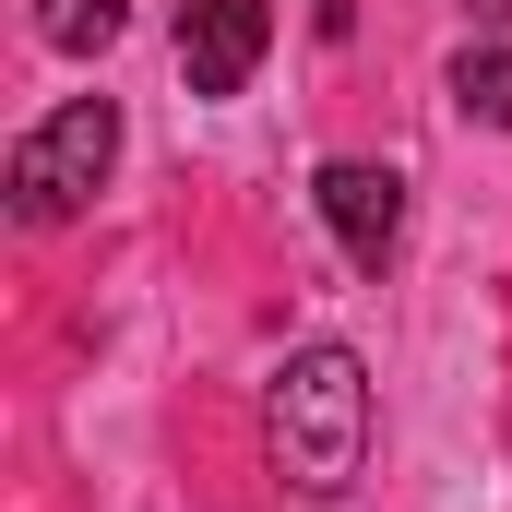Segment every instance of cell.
Masks as SVG:
<instances>
[{
	"label": "cell",
	"mask_w": 512,
	"mask_h": 512,
	"mask_svg": "<svg viewBox=\"0 0 512 512\" xmlns=\"http://www.w3.org/2000/svg\"><path fill=\"white\" fill-rule=\"evenodd\" d=\"M262 429H274V477L298 501H346L358 465H370V370H358V346H298L274 370Z\"/></svg>",
	"instance_id": "obj_1"
},
{
	"label": "cell",
	"mask_w": 512,
	"mask_h": 512,
	"mask_svg": "<svg viewBox=\"0 0 512 512\" xmlns=\"http://www.w3.org/2000/svg\"><path fill=\"white\" fill-rule=\"evenodd\" d=\"M108 155H120V108H108V96H72L60 120H36L12 143V215H24V227L84 215L96 179H108Z\"/></svg>",
	"instance_id": "obj_2"
},
{
	"label": "cell",
	"mask_w": 512,
	"mask_h": 512,
	"mask_svg": "<svg viewBox=\"0 0 512 512\" xmlns=\"http://www.w3.org/2000/svg\"><path fill=\"white\" fill-rule=\"evenodd\" d=\"M310 203H322L334 251L358 262V274H382V262L405 251V179H393L382 155H334V167L310 179Z\"/></svg>",
	"instance_id": "obj_3"
},
{
	"label": "cell",
	"mask_w": 512,
	"mask_h": 512,
	"mask_svg": "<svg viewBox=\"0 0 512 512\" xmlns=\"http://www.w3.org/2000/svg\"><path fill=\"white\" fill-rule=\"evenodd\" d=\"M274 48V0H179V72L191 96H239Z\"/></svg>",
	"instance_id": "obj_4"
},
{
	"label": "cell",
	"mask_w": 512,
	"mask_h": 512,
	"mask_svg": "<svg viewBox=\"0 0 512 512\" xmlns=\"http://www.w3.org/2000/svg\"><path fill=\"white\" fill-rule=\"evenodd\" d=\"M120 24H131V0H36V36H48V48H72V60H96Z\"/></svg>",
	"instance_id": "obj_5"
},
{
	"label": "cell",
	"mask_w": 512,
	"mask_h": 512,
	"mask_svg": "<svg viewBox=\"0 0 512 512\" xmlns=\"http://www.w3.org/2000/svg\"><path fill=\"white\" fill-rule=\"evenodd\" d=\"M453 108L512 131V48H465V60H453Z\"/></svg>",
	"instance_id": "obj_6"
},
{
	"label": "cell",
	"mask_w": 512,
	"mask_h": 512,
	"mask_svg": "<svg viewBox=\"0 0 512 512\" xmlns=\"http://www.w3.org/2000/svg\"><path fill=\"white\" fill-rule=\"evenodd\" d=\"M477 12H489V24H512V0H477Z\"/></svg>",
	"instance_id": "obj_7"
}]
</instances>
